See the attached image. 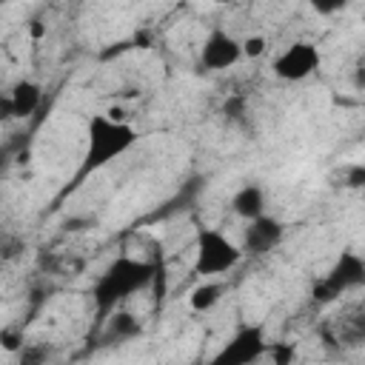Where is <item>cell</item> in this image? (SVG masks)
<instances>
[{
    "instance_id": "1",
    "label": "cell",
    "mask_w": 365,
    "mask_h": 365,
    "mask_svg": "<svg viewBox=\"0 0 365 365\" xmlns=\"http://www.w3.org/2000/svg\"><path fill=\"white\" fill-rule=\"evenodd\" d=\"M157 274H160V268L154 262H145V259H137V257H128V254L117 257L94 282V294L91 297H94L97 314L106 319L131 294L148 288Z\"/></svg>"
},
{
    "instance_id": "2",
    "label": "cell",
    "mask_w": 365,
    "mask_h": 365,
    "mask_svg": "<svg viewBox=\"0 0 365 365\" xmlns=\"http://www.w3.org/2000/svg\"><path fill=\"white\" fill-rule=\"evenodd\" d=\"M86 154H83V165H80V177L100 171L103 165H108L111 160L123 157L134 143H137V128L131 123H117L111 120L106 111L94 114L88 120V134H86Z\"/></svg>"
},
{
    "instance_id": "3",
    "label": "cell",
    "mask_w": 365,
    "mask_h": 365,
    "mask_svg": "<svg viewBox=\"0 0 365 365\" xmlns=\"http://www.w3.org/2000/svg\"><path fill=\"white\" fill-rule=\"evenodd\" d=\"M245 257V248L220 228H200L194 242V274L222 277L234 271Z\"/></svg>"
},
{
    "instance_id": "4",
    "label": "cell",
    "mask_w": 365,
    "mask_h": 365,
    "mask_svg": "<svg viewBox=\"0 0 365 365\" xmlns=\"http://www.w3.org/2000/svg\"><path fill=\"white\" fill-rule=\"evenodd\" d=\"M319 63H322V54L311 40H294L274 57L271 71L285 83H299V80H308L319 68Z\"/></svg>"
},
{
    "instance_id": "5",
    "label": "cell",
    "mask_w": 365,
    "mask_h": 365,
    "mask_svg": "<svg viewBox=\"0 0 365 365\" xmlns=\"http://www.w3.org/2000/svg\"><path fill=\"white\" fill-rule=\"evenodd\" d=\"M265 331L262 325H242L228 342L225 348L217 354V362H231V365H248L259 356H265Z\"/></svg>"
},
{
    "instance_id": "6",
    "label": "cell",
    "mask_w": 365,
    "mask_h": 365,
    "mask_svg": "<svg viewBox=\"0 0 365 365\" xmlns=\"http://www.w3.org/2000/svg\"><path fill=\"white\" fill-rule=\"evenodd\" d=\"M200 60L211 71H225L242 60V46L225 29H214V31H208V37L200 46Z\"/></svg>"
},
{
    "instance_id": "7",
    "label": "cell",
    "mask_w": 365,
    "mask_h": 365,
    "mask_svg": "<svg viewBox=\"0 0 365 365\" xmlns=\"http://www.w3.org/2000/svg\"><path fill=\"white\" fill-rule=\"evenodd\" d=\"M362 282H365V259L356 257V254H351V251H345V254L334 262V268H331V274L325 277L322 288H325L328 294H339V291L356 288V285H362Z\"/></svg>"
},
{
    "instance_id": "8",
    "label": "cell",
    "mask_w": 365,
    "mask_h": 365,
    "mask_svg": "<svg viewBox=\"0 0 365 365\" xmlns=\"http://www.w3.org/2000/svg\"><path fill=\"white\" fill-rule=\"evenodd\" d=\"M282 234H285L282 222L274 220V217H268V214H262V217H257V220L248 222L245 237H242V248L248 254H265V251H271L282 240Z\"/></svg>"
},
{
    "instance_id": "9",
    "label": "cell",
    "mask_w": 365,
    "mask_h": 365,
    "mask_svg": "<svg viewBox=\"0 0 365 365\" xmlns=\"http://www.w3.org/2000/svg\"><path fill=\"white\" fill-rule=\"evenodd\" d=\"M40 100H43V88H40V83H34V80H29V77H20V80L6 91L3 106H6L9 117H20V120H26V117H31V114L37 111Z\"/></svg>"
},
{
    "instance_id": "10",
    "label": "cell",
    "mask_w": 365,
    "mask_h": 365,
    "mask_svg": "<svg viewBox=\"0 0 365 365\" xmlns=\"http://www.w3.org/2000/svg\"><path fill=\"white\" fill-rule=\"evenodd\" d=\"M231 211L245 222L262 217L265 214V191H262V185H257V182L240 185L234 191V197H231Z\"/></svg>"
},
{
    "instance_id": "11",
    "label": "cell",
    "mask_w": 365,
    "mask_h": 365,
    "mask_svg": "<svg viewBox=\"0 0 365 365\" xmlns=\"http://www.w3.org/2000/svg\"><path fill=\"white\" fill-rule=\"evenodd\" d=\"M103 331H106V339H117V342H125V339H134L140 336L143 325L140 319L131 314V311H123V308H114L106 319H103Z\"/></svg>"
},
{
    "instance_id": "12",
    "label": "cell",
    "mask_w": 365,
    "mask_h": 365,
    "mask_svg": "<svg viewBox=\"0 0 365 365\" xmlns=\"http://www.w3.org/2000/svg\"><path fill=\"white\" fill-rule=\"evenodd\" d=\"M222 294H225V285H222L217 277H202V282L191 288V294H188V305H191V311L205 314V311H211L214 305H220Z\"/></svg>"
},
{
    "instance_id": "13",
    "label": "cell",
    "mask_w": 365,
    "mask_h": 365,
    "mask_svg": "<svg viewBox=\"0 0 365 365\" xmlns=\"http://www.w3.org/2000/svg\"><path fill=\"white\" fill-rule=\"evenodd\" d=\"M240 46H242V57L245 60H259L265 51H268V40L262 37V34H245L242 40H240Z\"/></svg>"
},
{
    "instance_id": "14",
    "label": "cell",
    "mask_w": 365,
    "mask_h": 365,
    "mask_svg": "<svg viewBox=\"0 0 365 365\" xmlns=\"http://www.w3.org/2000/svg\"><path fill=\"white\" fill-rule=\"evenodd\" d=\"M319 17H331V14H339L351 0H305Z\"/></svg>"
},
{
    "instance_id": "15",
    "label": "cell",
    "mask_w": 365,
    "mask_h": 365,
    "mask_svg": "<svg viewBox=\"0 0 365 365\" xmlns=\"http://www.w3.org/2000/svg\"><path fill=\"white\" fill-rule=\"evenodd\" d=\"M271 359H274V362H288V359H291V348L274 345V348H271Z\"/></svg>"
}]
</instances>
